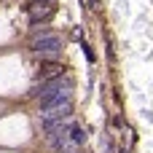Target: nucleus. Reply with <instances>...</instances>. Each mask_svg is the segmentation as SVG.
<instances>
[{
  "label": "nucleus",
  "mask_w": 153,
  "mask_h": 153,
  "mask_svg": "<svg viewBox=\"0 0 153 153\" xmlns=\"http://www.w3.org/2000/svg\"><path fill=\"white\" fill-rule=\"evenodd\" d=\"M67 137H70V143H73V145H81V143H83V137H86V134H83V129H81V126H78V124H73V126H70V129H67Z\"/></svg>",
  "instance_id": "obj_4"
},
{
  "label": "nucleus",
  "mask_w": 153,
  "mask_h": 153,
  "mask_svg": "<svg viewBox=\"0 0 153 153\" xmlns=\"http://www.w3.org/2000/svg\"><path fill=\"white\" fill-rule=\"evenodd\" d=\"M27 13H30V22H32V24H38V22L48 19V16L54 13V8H51V3H48V0H32V3L27 5Z\"/></svg>",
  "instance_id": "obj_3"
},
{
  "label": "nucleus",
  "mask_w": 153,
  "mask_h": 153,
  "mask_svg": "<svg viewBox=\"0 0 153 153\" xmlns=\"http://www.w3.org/2000/svg\"><path fill=\"white\" fill-rule=\"evenodd\" d=\"M48 3H51V0H48Z\"/></svg>",
  "instance_id": "obj_5"
},
{
  "label": "nucleus",
  "mask_w": 153,
  "mask_h": 153,
  "mask_svg": "<svg viewBox=\"0 0 153 153\" xmlns=\"http://www.w3.org/2000/svg\"><path fill=\"white\" fill-rule=\"evenodd\" d=\"M67 86H70V83H67V78H65V75H54V78H48L46 83L35 86V89H32V94H35V97H40V100H46V97H51V94H56V91L67 89Z\"/></svg>",
  "instance_id": "obj_2"
},
{
  "label": "nucleus",
  "mask_w": 153,
  "mask_h": 153,
  "mask_svg": "<svg viewBox=\"0 0 153 153\" xmlns=\"http://www.w3.org/2000/svg\"><path fill=\"white\" fill-rule=\"evenodd\" d=\"M32 51L43 59H56L62 54V38L54 32H40L32 38Z\"/></svg>",
  "instance_id": "obj_1"
}]
</instances>
